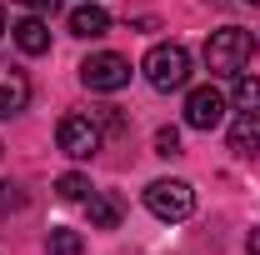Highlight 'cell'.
Listing matches in <instances>:
<instances>
[{
	"label": "cell",
	"mask_w": 260,
	"mask_h": 255,
	"mask_svg": "<svg viewBox=\"0 0 260 255\" xmlns=\"http://www.w3.org/2000/svg\"><path fill=\"white\" fill-rule=\"evenodd\" d=\"M255 60V35L240 30V25H225V30H215L205 40V65H210V75H240L245 65Z\"/></svg>",
	"instance_id": "cell-1"
},
{
	"label": "cell",
	"mask_w": 260,
	"mask_h": 255,
	"mask_svg": "<svg viewBox=\"0 0 260 255\" xmlns=\"http://www.w3.org/2000/svg\"><path fill=\"white\" fill-rule=\"evenodd\" d=\"M145 80L155 85V90H185V80H190V50L185 45H175V40H165V45H155L150 55H145Z\"/></svg>",
	"instance_id": "cell-2"
},
{
	"label": "cell",
	"mask_w": 260,
	"mask_h": 255,
	"mask_svg": "<svg viewBox=\"0 0 260 255\" xmlns=\"http://www.w3.org/2000/svg\"><path fill=\"white\" fill-rule=\"evenodd\" d=\"M100 140H105V130H100L95 115H60V125H55V145H60L70 160H90L100 150Z\"/></svg>",
	"instance_id": "cell-3"
},
{
	"label": "cell",
	"mask_w": 260,
	"mask_h": 255,
	"mask_svg": "<svg viewBox=\"0 0 260 255\" xmlns=\"http://www.w3.org/2000/svg\"><path fill=\"white\" fill-rule=\"evenodd\" d=\"M145 210H150L155 220H185L195 210L190 180H150V185H145Z\"/></svg>",
	"instance_id": "cell-4"
},
{
	"label": "cell",
	"mask_w": 260,
	"mask_h": 255,
	"mask_svg": "<svg viewBox=\"0 0 260 255\" xmlns=\"http://www.w3.org/2000/svg\"><path fill=\"white\" fill-rule=\"evenodd\" d=\"M80 80L90 85V90H125L130 85V60L125 55H115V50H100L90 60H80Z\"/></svg>",
	"instance_id": "cell-5"
},
{
	"label": "cell",
	"mask_w": 260,
	"mask_h": 255,
	"mask_svg": "<svg viewBox=\"0 0 260 255\" xmlns=\"http://www.w3.org/2000/svg\"><path fill=\"white\" fill-rule=\"evenodd\" d=\"M220 120H225V95L215 85H195L185 95V125L190 130H215Z\"/></svg>",
	"instance_id": "cell-6"
},
{
	"label": "cell",
	"mask_w": 260,
	"mask_h": 255,
	"mask_svg": "<svg viewBox=\"0 0 260 255\" xmlns=\"http://www.w3.org/2000/svg\"><path fill=\"white\" fill-rule=\"evenodd\" d=\"M25 100H30V80H25V70L0 65V120L20 115V110H25Z\"/></svg>",
	"instance_id": "cell-7"
},
{
	"label": "cell",
	"mask_w": 260,
	"mask_h": 255,
	"mask_svg": "<svg viewBox=\"0 0 260 255\" xmlns=\"http://www.w3.org/2000/svg\"><path fill=\"white\" fill-rule=\"evenodd\" d=\"M85 215H90V230H115L125 220V205H120V195H110V190H90L85 195Z\"/></svg>",
	"instance_id": "cell-8"
},
{
	"label": "cell",
	"mask_w": 260,
	"mask_h": 255,
	"mask_svg": "<svg viewBox=\"0 0 260 255\" xmlns=\"http://www.w3.org/2000/svg\"><path fill=\"white\" fill-rule=\"evenodd\" d=\"M230 150H235L240 160L260 155V115L255 110H240V120L230 125Z\"/></svg>",
	"instance_id": "cell-9"
},
{
	"label": "cell",
	"mask_w": 260,
	"mask_h": 255,
	"mask_svg": "<svg viewBox=\"0 0 260 255\" xmlns=\"http://www.w3.org/2000/svg\"><path fill=\"white\" fill-rule=\"evenodd\" d=\"M105 30H110V15L100 10V0H85V5L70 15V35H80V40H100Z\"/></svg>",
	"instance_id": "cell-10"
},
{
	"label": "cell",
	"mask_w": 260,
	"mask_h": 255,
	"mask_svg": "<svg viewBox=\"0 0 260 255\" xmlns=\"http://www.w3.org/2000/svg\"><path fill=\"white\" fill-rule=\"evenodd\" d=\"M10 30H15V45H20L25 55H45V50H50V30H45V20H40V15L15 20Z\"/></svg>",
	"instance_id": "cell-11"
},
{
	"label": "cell",
	"mask_w": 260,
	"mask_h": 255,
	"mask_svg": "<svg viewBox=\"0 0 260 255\" xmlns=\"http://www.w3.org/2000/svg\"><path fill=\"white\" fill-rule=\"evenodd\" d=\"M235 110H255V115H260V80L245 75V70L235 75Z\"/></svg>",
	"instance_id": "cell-12"
},
{
	"label": "cell",
	"mask_w": 260,
	"mask_h": 255,
	"mask_svg": "<svg viewBox=\"0 0 260 255\" xmlns=\"http://www.w3.org/2000/svg\"><path fill=\"white\" fill-rule=\"evenodd\" d=\"M45 250H50V255H80V250H85V240H80V230H50Z\"/></svg>",
	"instance_id": "cell-13"
},
{
	"label": "cell",
	"mask_w": 260,
	"mask_h": 255,
	"mask_svg": "<svg viewBox=\"0 0 260 255\" xmlns=\"http://www.w3.org/2000/svg\"><path fill=\"white\" fill-rule=\"evenodd\" d=\"M55 195H60V200H85V195H90V180L70 170V175H60V180H55Z\"/></svg>",
	"instance_id": "cell-14"
},
{
	"label": "cell",
	"mask_w": 260,
	"mask_h": 255,
	"mask_svg": "<svg viewBox=\"0 0 260 255\" xmlns=\"http://www.w3.org/2000/svg\"><path fill=\"white\" fill-rule=\"evenodd\" d=\"M155 155H165V160L180 155V130H175V125H160V130H155Z\"/></svg>",
	"instance_id": "cell-15"
},
{
	"label": "cell",
	"mask_w": 260,
	"mask_h": 255,
	"mask_svg": "<svg viewBox=\"0 0 260 255\" xmlns=\"http://www.w3.org/2000/svg\"><path fill=\"white\" fill-rule=\"evenodd\" d=\"M20 205H25L20 185H0V215H5V210H20Z\"/></svg>",
	"instance_id": "cell-16"
},
{
	"label": "cell",
	"mask_w": 260,
	"mask_h": 255,
	"mask_svg": "<svg viewBox=\"0 0 260 255\" xmlns=\"http://www.w3.org/2000/svg\"><path fill=\"white\" fill-rule=\"evenodd\" d=\"M30 5V15H55L60 10V0H25Z\"/></svg>",
	"instance_id": "cell-17"
},
{
	"label": "cell",
	"mask_w": 260,
	"mask_h": 255,
	"mask_svg": "<svg viewBox=\"0 0 260 255\" xmlns=\"http://www.w3.org/2000/svg\"><path fill=\"white\" fill-rule=\"evenodd\" d=\"M245 250H250V255H260V230H250V235H245Z\"/></svg>",
	"instance_id": "cell-18"
},
{
	"label": "cell",
	"mask_w": 260,
	"mask_h": 255,
	"mask_svg": "<svg viewBox=\"0 0 260 255\" xmlns=\"http://www.w3.org/2000/svg\"><path fill=\"white\" fill-rule=\"evenodd\" d=\"M0 35H5V10H0Z\"/></svg>",
	"instance_id": "cell-19"
},
{
	"label": "cell",
	"mask_w": 260,
	"mask_h": 255,
	"mask_svg": "<svg viewBox=\"0 0 260 255\" xmlns=\"http://www.w3.org/2000/svg\"><path fill=\"white\" fill-rule=\"evenodd\" d=\"M250 5H260V0H250Z\"/></svg>",
	"instance_id": "cell-20"
}]
</instances>
